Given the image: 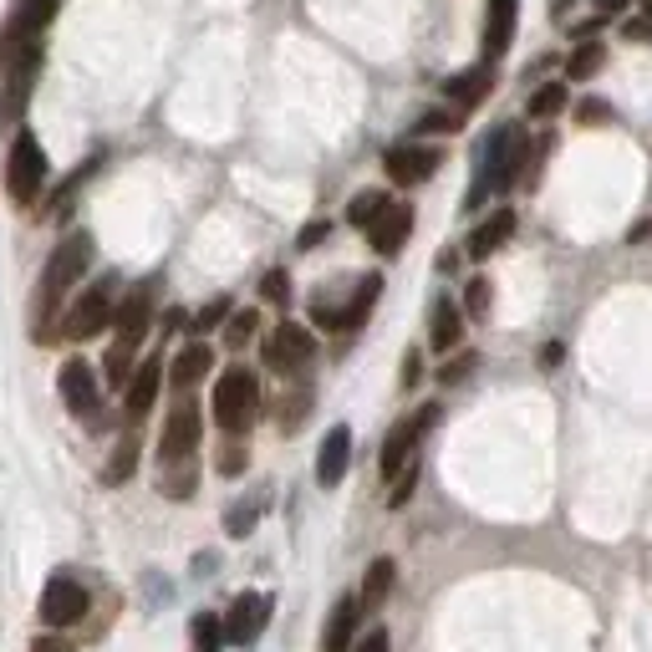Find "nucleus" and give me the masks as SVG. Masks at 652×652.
<instances>
[{
    "mask_svg": "<svg viewBox=\"0 0 652 652\" xmlns=\"http://www.w3.org/2000/svg\"><path fill=\"white\" fill-rule=\"evenodd\" d=\"M16 6H21V0H16Z\"/></svg>",
    "mask_w": 652,
    "mask_h": 652,
    "instance_id": "54",
    "label": "nucleus"
},
{
    "mask_svg": "<svg viewBox=\"0 0 652 652\" xmlns=\"http://www.w3.org/2000/svg\"><path fill=\"white\" fill-rule=\"evenodd\" d=\"M460 342H464V312H460V302L438 296L434 312H428V347H434V352H454Z\"/></svg>",
    "mask_w": 652,
    "mask_h": 652,
    "instance_id": "21",
    "label": "nucleus"
},
{
    "mask_svg": "<svg viewBox=\"0 0 652 652\" xmlns=\"http://www.w3.org/2000/svg\"><path fill=\"white\" fill-rule=\"evenodd\" d=\"M515 26H520V0H484L480 47H484V61H490V67H495V61L510 51V41H515Z\"/></svg>",
    "mask_w": 652,
    "mask_h": 652,
    "instance_id": "15",
    "label": "nucleus"
},
{
    "mask_svg": "<svg viewBox=\"0 0 652 652\" xmlns=\"http://www.w3.org/2000/svg\"><path fill=\"white\" fill-rule=\"evenodd\" d=\"M230 312H235V306H230V296H215V302H209L205 312L194 316V332H199V337H205V332H215V326L225 322V316H230Z\"/></svg>",
    "mask_w": 652,
    "mask_h": 652,
    "instance_id": "37",
    "label": "nucleus"
},
{
    "mask_svg": "<svg viewBox=\"0 0 652 652\" xmlns=\"http://www.w3.org/2000/svg\"><path fill=\"white\" fill-rule=\"evenodd\" d=\"M57 387H61V403H67V408H72L82 423H97V418H102V387H97L92 367H87L82 357H72V363H61Z\"/></svg>",
    "mask_w": 652,
    "mask_h": 652,
    "instance_id": "8",
    "label": "nucleus"
},
{
    "mask_svg": "<svg viewBox=\"0 0 652 652\" xmlns=\"http://www.w3.org/2000/svg\"><path fill=\"white\" fill-rule=\"evenodd\" d=\"M138 470V434H122L118 448H112V460L102 464V484H122V480H134Z\"/></svg>",
    "mask_w": 652,
    "mask_h": 652,
    "instance_id": "28",
    "label": "nucleus"
},
{
    "mask_svg": "<svg viewBox=\"0 0 652 652\" xmlns=\"http://www.w3.org/2000/svg\"><path fill=\"white\" fill-rule=\"evenodd\" d=\"M438 164H444V148H434V144H398V148H387V158H383L387 179L403 184V189H408V184L434 179Z\"/></svg>",
    "mask_w": 652,
    "mask_h": 652,
    "instance_id": "10",
    "label": "nucleus"
},
{
    "mask_svg": "<svg viewBox=\"0 0 652 652\" xmlns=\"http://www.w3.org/2000/svg\"><path fill=\"white\" fill-rule=\"evenodd\" d=\"M464 312L470 316H490V280L474 276L470 286H464Z\"/></svg>",
    "mask_w": 652,
    "mask_h": 652,
    "instance_id": "39",
    "label": "nucleus"
},
{
    "mask_svg": "<svg viewBox=\"0 0 652 652\" xmlns=\"http://www.w3.org/2000/svg\"><path fill=\"white\" fill-rule=\"evenodd\" d=\"M377 296H383V276H363V280H357L352 302L337 306V332H357V326L367 322V312L377 306Z\"/></svg>",
    "mask_w": 652,
    "mask_h": 652,
    "instance_id": "24",
    "label": "nucleus"
},
{
    "mask_svg": "<svg viewBox=\"0 0 652 652\" xmlns=\"http://www.w3.org/2000/svg\"><path fill=\"white\" fill-rule=\"evenodd\" d=\"M255 326H260V316H255V312H230V316H225V347L240 352L245 342L255 337Z\"/></svg>",
    "mask_w": 652,
    "mask_h": 652,
    "instance_id": "34",
    "label": "nucleus"
},
{
    "mask_svg": "<svg viewBox=\"0 0 652 652\" xmlns=\"http://www.w3.org/2000/svg\"><path fill=\"white\" fill-rule=\"evenodd\" d=\"M51 16H57V0H21V11H11V21L0 31V67L16 61L21 51L41 47V31L51 26Z\"/></svg>",
    "mask_w": 652,
    "mask_h": 652,
    "instance_id": "5",
    "label": "nucleus"
},
{
    "mask_svg": "<svg viewBox=\"0 0 652 652\" xmlns=\"http://www.w3.org/2000/svg\"><path fill=\"white\" fill-rule=\"evenodd\" d=\"M260 418V377L250 367H225L215 383V423L225 434H245Z\"/></svg>",
    "mask_w": 652,
    "mask_h": 652,
    "instance_id": "3",
    "label": "nucleus"
},
{
    "mask_svg": "<svg viewBox=\"0 0 652 652\" xmlns=\"http://www.w3.org/2000/svg\"><path fill=\"white\" fill-rule=\"evenodd\" d=\"M326 235H332V225H326V219H316V225H306V230H302V240H296V245H302V250H316Z\"/></svg>",
    "mask_w": 652,
    "mask_h": 652,
    "instance_id": "45",
    "label": "nucleus"
},
{
    "mask_svg": "<svg viewBox=\"0 0 652 652\" xmlns=\"http://www.w3.org/2000/svg\"><path fill=\"white\" fill-rule=\"evenodd\" d=\"M352 652H387V632H383V628H377V632H367V638L357 642Z\"/></svg>",
    "mask_w": 652,
    "mask_h": 652,
    "instance_id": "49",
    "label": "nucleus"
},
{
    "mask_svg": "<svg viewBox=\"0 0 652 652\" xmlns=\"http://www.w3.org/2000/svg\"><path fill=\"white\" fill-rule=\"evenodd\" d=\"M154 296H158V280H144V286H134V296H128V302L112 312L118 342H128V347H144L148 322H154Z\"/></svg>",
    "mask_w": 652,
    "mask_h": 652,
    "instance_id": "16",
    "label": "nucleus"
},
{
    "mask_svg": "<svg viewBox=\"0 0 652 652\" xmlns=\"http://www.w3.org/2000/svg\"><path fill=\"white\" fill-rule=\"evenodd\" d=\"M566 6H571V0H556V21H561V16H566Z\"/></svg>",
    "mask_w": 652,
    "mask_h": 652,
    "instance_id": "52",
    "label": "nucleus"
},
{
    "mask_svg": "<svg viewBox=\"0 0 652 652\" xmlns=\"http://www.w3.org/2000/svg\"><path fill=\"white\" fill-rule=\"evenodd\" d=\"M209 367H215V352L205 347V342H194V347H184L179 357H174V387H194L199 383V377L209 373Z\"/></svg>",
    "mask_w": 652,
    "mask_h": 652,
    "instance_id": "26",
    "label": "nucleus"
},
{
    "mask_svg": "<svg viewBox=\"0 0 652 652\" xmlns=\"http://www.w3.org/2000/svg\"><path fill=\"white\" fill-rule=\"evenodd\" d=\"M357 622H363V602L357 596H342L326 616V632H322V652H352V638H357Z\"/></svg>",
    "mask_w": 652,
    "mask_h": 652,
    "instance_id": "20",
    "label": "nucleus"
},
{
    "mask_svg": "<svg viewBox=\"0 0 652 652\" xmlns=\"http://www.w3.org/2000/svg\"><path fill=\"white\" fill-rule=\"evenodd\" d=\"M112 290H118V280H97L92 290H82V302L67 312V322H61V337L67 342H87V337H97L102 326L112 322Z\"/></svg>",
    "mask_w": 652,
    "mask_h": 652,
    "instance_id": "7",
    "label": "nucleus"
},
{
    "mask_svg": "<svg viewBox=\"0 0 652 652\" xmlns=\"http://www.w3.org/2000/svg\"><path fill=\"white\" fill-rule=\"evenodd\" d=\"M158 383H164V363H158V357H148L144 367H138L134 377H128V387H122V393H128V398H122V408H128V418H144L148 408H154V398H158Z\"/></svg>",
    "mask_w": 652,
    "mask_h": 652,
    "instance_id": "22",
    "label": "nucleus"
},
{
    "mask_svg": "<svg viewBox=\"0 0 652 652\" xmlns=\"http://www.w3.org/2000/svg\"><path fill=\"white\" fill-rule=\"evenodd\" d=\"M158 490H164L169 500H189L194 495V460H169V464H164Z\"/></svg>",
    "mask_w": 652,
    "mask_h": 652,
    "instance_id": "29",
    "label": "nucleus"
},
{
    "mask_svg": "<svg viewBox=\"0 0 652 652\" xmlns=\"http://www.w3.org/2000/svg\"><path fill=\"white\" fill-rule=\"evenodd\" d=\"M418 377H423V357L408 352V357H403V387H418Z\"/></svg>",
    "mask_w": 652,
    "mask_h": 652,
    "instance_id": "48",
    "label": "nucleus"
},
{
    "mask_svg": "<svg viewBox=\"0 0 652 652\" xmlns=\"http://www.w3.org/2000/svg\"><path fill=\"white\" fill-rule=\"evenodd\" d=\"M260 352H266V367H276V373H296V367H306L316 357V337L306 332V326H296V322H280Z\"/></svg>",
    "mask_w": 652,
    "mask_h": 652,
    "instance_id": "9",
    "label": "nucleus"
},
{
    "mask_svg": "<svg viewBox=\"0 0 652 652\" xmlns=\"http://www.w3.org/2000/svg\"><path fill=\"white\" fill-rule=\"evenodd\" d=\"M240 470H245V448L230 444L225 454H219V474H240Z\"/></svg>",
    "mask_w": 652,
    "mask_h": 652,
    "instance_id": "46",
    "label": "nucleus"
},
{
    "mask_svg": "<svg viewBox=\"0 0 652 652\" xmlns=\"http://www.w3.org/2000/svg\"><path fill=\"white\" fill-rule=\"evenodd\" d=\"M189 638H194V652H219L225 648V622H219L215 612H199L194 616V628H189Z\"/></svg>",
    "mask_w": 652,
    "mask_h": 652,
    "instance_id": "30",
    "label": "nucleus"
},
{
    "mask_svg": "<svg viewBox=\"0 0 652 652\" xmlns=\"http://www.w3.org/2000/svg\"><path fill=\"white\" fill-rule=\"evenodd\" d=\"M87 266H92V235L72 230L51 250L47 270L37 280V296H31V342H51V322H57L61 302L72 296V286L87 276Z\"/></svg>",
    "mask_w": 652,
    "mask_h": 652,
    "instance_id": "1",
    "label": "nucleus"
},
{
    "mask_svg": "<svg viewBox=\"0 0 652 652\" xmlns=\"http://www.w3.org/2000/svg\"><path fill=\"white\" fill-rule=\"evenodd\" d=\"M225 642H235V648H250L260 632H266V622H270V596L266 592H245V596H235V606L225 616Z\"/></svg>",
    "mask_w": 652,
    "mask_h": 652,
    "instance_id": "14",
    "label": "nucleus"
},
{
    "mask_svg": "<svg viewBox=\"0 0 652 652\" xmlns=\"http://www.w3.org/2000/svg\"><path fill=\"white\" fill-rule=\"evenodd\" d=\"M408 235H413V209L408 205H393V199H387L383 215L367 225V240H373L377 255H398Z\"/></svg>",
    "mask_w": 652,
    "mask_h": 652,
    "instance_id": "17",
    "label": "nucleus"
},
{
    "mask_svg": "<svg viewBox=\"0 0 652 652\" xmlns=\"http://www.w3.org/2000/svg\"><path fill=\"white\" fill-rule=\"evenodd\" d=\"M393 576H398V566L387 556H377L373 566H367L363 576V592H357V602H363V612H377V606L387 602V592H393Z\"/></svg>",
    "mask_w": 652,
    "mask_h": 652,
    "instance_id": "25",
    "label": "nucleus"
},
{
    "mask_svg": "<svg viewBox=\"0 0 652 652\" xmlns=\"http://www.w3.org/2000/svg\"><path fill=\"white\" fill-rule=\"evenodd\" d=\"M199 434H205V418H199V408H194L189 398L179 403V408L169 413V423H164V438H158V460H194V448H199Z\"/></svg>",
    "mask_w": 652,
    "mask_h": 652,
    "instance_id": "13",
    "label": "nucleus"
},
{
    "mask_svg": "<svg viewBox=\"0 0 652 652\" xmlns=\"http://www.w3.org/2000/svg\"><path fill=\"white\" fill-rule=\"evenodd\" d=\"M87 612V586L77 576H51L41 592V622L47 628H72Z\"/></svg>",
    "mask_w": 652,
    "mask_h": 652,
    "instance_id": "12",
    "label": "nucleus"
},
{
    "mask_svg": "<svg viewBox=\"0 0 652 652\" xmlns=\"http://www.w3.org/2000/svg\"><path fill=\"white\" fill-rule=\"evenodd\" d=\"M566 108V82H545L541 92L531 97V118H556Z\"/></svg>",
    "mask_w": 652,
    "mask_h": 652,
    "instance_id": "35",
    "label": "nucleus"
},
{
    "mask_svg": "<svg viewBox=\"0 0 652 652\" xmlns=\"http://www.w3.org/2000/svg\"><path fill=\"white\" fill-rule=\"evenodd\" d=\"M628 6H632V0H596V16H606V21H612V16H622Z\"/></svg>",
    "mask_w": 652,
    "mask_h": 652,
    "instance_id": "50",
    "label": "nucleus"
},
{
    "mask_svg": "<svg viewBox=\"0 0 652 652\" xmlns=\"http://www.w3.org/2000/svg\"><path fill=\"white\" fill-rule=\"evenodd\" d=\"M41 184H47V154L31 134H16L11 138V154H6V194L16 205H37Z\"/></svg>",
    "mask_w": 652,
    "mask_h": 652,
    "instance_id": "4",
    "label": "nucleus"
},
{
    "mask_svg": "<svg viewBox=\"0 0 652 652\" xmlns=\"http://www.w3.org/2000/svg\"><path fill=\"white\" fill-rule=\"evenodd\" d=\"M250 525H255V505H235L230 515H225V531L230 535H250Z\"/></svg>",
    "mask_w": 652,
    "mask_h": 652,
    "instance_id": "43",
    "label": "nucleus"
},
{
    "mask_svg": "<svg viewBox=\"0 0 652 652\" xmlns=\"http://www.w3.org/2000/svg\"><path fill=\"white\" fill-rule=\"evenodd\" d=\"M92 169H97V158H92V164H82V169H77V174H72V179H67V184H61V189H57V194H51V209H47V215H51V219H67V209H72L77 189H82V184H87V179H92Z\"/></svg>",
    "mask_w": 652,
    "mask_h": 652,
    "instance_id": "31",
    "label": "nucleus"
},
{
    "mask_svg": "<svg viewBox=\"0 0 652 652\" xmlns=\"http://www.w3.org/2000/svg\"><path fill=\"white\" fill-rule=\"evenodd\" d=\"M0 72H6V82H0V128L11 134L16 122H21L26 102H31V87H37V72H41V47L21 51V57H16V61H6Z\"/></svg>",
    "mask_w": 652,
    "mask_h": 652,
    "instance_id": "6",
    "label": "nucleus"
},
{
    "mask_svg": "<svg viewBox=\"0 0 652 652\" xmlns=\"http://www.w3.org/2000/svg\"><path fill=\"white\" fill-rule=\"evenodd\" d=\"M31 652H67V648H61L57 638H37V642H31Z\"/></svg>",
    "mask_w": 652,
    "mask_h": 652,
    "instance_id": "51",
    "label": "nucleus"
},
{
    "mask_svg": "<svg viewBox=\"0 0 652 652\" xmlns=\"http://www.w3.org/2000/svg\"><path fill=\"white\" fill-rule=\"evenodd\" d=\"M490 87H495V67H490V61H480V67H470V72L448 77L444 97L454 102V112H470V108H480L484 97H490Z\"/></svg>",
    "mask_w": 652,
    "mask_h": 652,
    "instance_id": "18",
    "label": "nucleus"
},
{
    "mask_svg": "<svg viewBox=\"0 0 652 652\" xmlns=\"http://www.w3.org/2000/svg\"><path fill=\"white\" fill-rule=\"evenodd\" d=\"M510 235H515V209H495V215H490L480 230L470 235V260H490V255H495Z\"/></svg>",
    "mask_w": 652,
    "mask_h": 652,
    "instance_id": "23",
    "label": "nucleus"
},
{
    "mask_svg": "<svg viewBox=\"0 0 652 652\" xmlns=\"http://www.w3.org/2000/svg\"><path fill=\"white\" fill-rule=\"evenodd\" d=\"M474 363H480L474 352H460L454 363H444V367H438V383H464V377L474 373Z\"/></svg>",
    "mask_w": 652,
    "mask_h": 652,
    "instance_id": "42",
    "label": "nucleus"
},
{
    "mask_svg": "<svg viewBox=\"0 0 652 652\" xmlns=\"http://www.w3.org/2000/svg\"><path fill=\"white\" fill-rule=\"evenodd\" d=\"M260 296H266V302H276V306H286L290 302V276H286V270H266V280H260Z\"/></svg>",
    "mask_w": 652,
    "mask_h": 652,
    "instance_id": "41",
    "label": "nucleus"
},
{
    "mask_svg": "<svg viewBox=\"0 0 652 652\" xmlns=\"http://www.w3.org/2000/svg\"><path fill=\"white\" fill-rule=\"evenodd\" d=\"M576 118H581V122H612L616 112L606 108V102H596V97H592V102H581V108H576Z\"/></svg>",
    "mask_w": 652,
    "mask_h": 652,
    "instance_id": "44",
    "label": "nucleus"
},
{
    "mask_svg": "<svg viewBox=\"0 0 652 652\" xmlns=\"http://www.w3.org/2000/svg\"><path fill=\"white\" fill-rule=\"evenodd\" d=\"M525 164H531V144H525V134H520L515 122L495 128V134L484 138V148H480V179H474L470 205H480L484 194H505L510 184L525 174Z\"/></svg>",
    "mask_w": 652,
    "mask_h": 652,
    "instance_id": "2",
    "label": "nucleus"
},
{
    "mask_svg": "<svg viewBox=\"0 0 652 652\" xmlns=\"http://www.w3.org/2000/svg\"><path fill=\"white\" fill-rule=\"evenodd\" d=\"M460 122H464V112H423L413 134H460Z\"/></svg>",
    "mask_w": 652,
    "mask_h": 652,
    "instance_id": "38",
    "label": "nucleus"
},
{
    "mask_svg": "<svg viewBox=\"0 0 652 652\" xmlns=\"http://www.w3.org/2000/svg\"><path fill=\"white\" fill-rule=\"evenodd\" d=\"M134 352L138 347H128V342H112V352H108V383L112 387H128V377H134Z\"/></svg>",
    "mask_w": 652,
    "mask_h": 652,
    "instance_id": "33",
    "label": "nucleus"
},
{
    "mask_svg": "<svg viewBox=\"0 0 652 652\" xmlns=\"http://www.w3.org/2000/svg\"><path fill=\"white\" fill-rule=\"evenodd\" d=\"M347 464H352V428L347 423H337V428L322 438V454H316V484H322V490L342 484Z\"/></svg>",
    "mask_w": 652,
    "mask_h": 652,
    "instance_id": "19",
    "label": "nucleus"
},
{
    "mask_svg": "<svg viewBox=\"0 0 652 652\" xmlns=\"http://www.w3.org/2000/svg\"><path fill=\"white\" fill-rule=\"evenodd\" d=\"M434 418H438V403H423L413 418H403L398 428L387 434V444H383V480H393V474L413 460V448H418V438L434 428Z\"/></svg>",
    "mask_w": 652,
    "mask_h": 652,
    "instance_id": "11",
    "label": "nucleus"
},
{
    "mask_svg": "<svg viewBox=\"0 0 652 652\" xmlns=\"http://www.w3.org/2000/svg\"><path fill=\"white\" fill-rule=\"evenodd\" d=\"M413 484H418V464H403V470L398 474H393V495H387V505H393V510H403V505H408V495H413Z\"/></svg>",
    "mask_w": 652,
    "mask_h": 652,
    "instance_id": "36",
    "label": "nucleus"
},
{
    "mask_svg": "<svg viewBox=\"0 0 652 652\" xmlns=\"http://www.w3.org/2000/svg\"><path fill=\"white\" fill-rule=\"evenodd\" d=\"M602 67H606V47H602L596 37H586V41H581V47L566 57V82H592Z\"/></svg>",
    "mask_w": 652,
    "mask_h": 652,
    "instance_id": "27",
    "label": "nucleus"
},
{
    "mask_svg": "<svg viewBox=\"0 0 652 652\" xmlns=\"http://www.w3.org/2000/svg\"><path fill=\"white\" fill-rule=\"evenodd\" d=\"M642 11H648V16H652V0H642Z\"/></svg>",
    "mask_w": 652,
    "mask_h": 652,
    "instance_id": "53",
    "label": "nucleus"
},
{
    "mask_svg": "<svg viewBox=\"0 0 652 652\" xmlns=\"http://www.w3.org/2000/svg\"><path fill=\"white\" fill-rule=\"evenodd\" d=\"M306 408H312V393H296V398H286V403H280V428H286V434H290V428H302Z\"/></svg>",
    "mask_w": 652,
    "mask_h": 652,
    "instance_id": "40",
    "label": "nucleus"
},
{
    "mask_svg": "<svg viewBox=\"0 0 652 652\" xmlns=\"http://www.w3.org/2000/svg\"><path fill=\"white\" fill-rule=\"evenodd\" d=\"M622 37L628 41H652V16H638V21L622 26Z\"/></svg>",
    "mask_w": 652,
    "mask_h": 652,
    "instance_id": "47",
    "label": "nucleus"
},
{
    "mask_svg": "<svg viewBox=\"0 0 652 652\" xmlns=\"http://www.w3.org/2000/svg\"><path fill=\"white\" fill-rule=\"evenodd\" d=\"M383 205H387V194H377V189H363V194H357V199H352V205H347V219H352V225H357V230H367V225H373V219L383 215Z\"/></svg>",
    "mask_w": 652,
    "mask_h": 652,
    "instance_id": "32",
    "label": "nucleus"
}]
</instances>
